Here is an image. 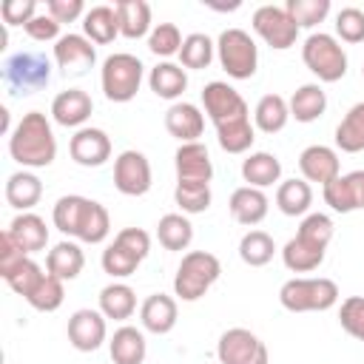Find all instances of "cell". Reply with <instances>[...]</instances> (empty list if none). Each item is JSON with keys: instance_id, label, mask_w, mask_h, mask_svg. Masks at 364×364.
I'll list each match as a JSON object with an SVG mask.
<instances>
[{"instance_id": "obj_28", "label": "cell", "mask_w": 364, "mask_h": 364, "mask_svg": "<svg viewBox=\"0 0 364 364\" xmlns=\"http://www.w3.org/2000/svg\"><path fill=\"white\" fill-rule=\"evenodd\" d=\"M43 196V182L37 179V173L31 171H14L9 179H6V202L11 208H17L20 213L31 210Z\"/></svg>"}, {"instance_id": "obj_44", "label": "cell", "mask_w": 364, "mask_h": 364, "mask_svg": "<svg viewBox=\"0 0 364 364\" xmlns=\"http://www.w3.org/2000/svg\"><path fill=\"white\" fill-rule=\"evenodd\" d=\"M284 9L299 28H313L330 14V0H287Z\"/></svg>"}, {"instance_id": "obj_14", "label": "cell", "mask_w": 364, "mask_h": 364, "mask_svg": "<svg viewBox=\"0 0 364 364\" xmlns=\"http://www.w3.org/2000/svg\"><path fill=\"white\" fill-rule=\"evenodd\" d=\"M324 202L336 210V213H353L364 208V171H350V173H338L333 182H327L321 188Z\"/></svg>"}, {"instance_id": "obj_36", "label": "cell", "mask_w": 364, "mask_h": 364, "mask_svg": "<svg viewBox=\"0 0 364 364\" xmlns=\"http://www.w3.org/2000/svg\"><path fill=\"white\" fill-rule=\"evenodd\" d=\"M336 148L344 154L364 151V102H355L336 125Z\"/></svg>"}, {"instance_id": "obj_12", "label": "cell", "mask_w": 364, "mask_h": 364, "mask_svg": "<svg viewBox=\"0 0 364 364\" xmlns=\"http://www.w3.org/2000/svg\"><path fill=\"white\" fill-rule=\"evenodd\" d=\"M114 188L125 196H142L151 191V162L142 151H122L114 159Z\"/></svg>"}, {"instance_id": "obj_26", "label": "cell", "mask_w": 364, "mask_h": 364, "mask_svg": "<svg viewBox=\"0 0 364 364\" xmlns=\"http://www.w3.org/2000/svg\"><path fill=\"white\" fill-rule=\"evenodd\" d=\"M242 179L250 185V188H270L273 182L282 179V162L276 154H267V151H253L242 159Z\"/></svg>"}, {"instance_id": "obj_50", "label": "cell", "mask_w": 364, "mask_h": 364, "mask_svg": "<svg viewBox=\"0 0 364 364\" xmlns=\"http://www.w3.org/2000/svg\"><path fill=\"white\" fill-rule=\"evenodd\" d=\"M26 28V34L31 37V40H37V43H48V40H60L63 34H60V23L48 14V11H43V14H37L28 26H23Z\"/></svg>"}, {"instance_id": "obj_30", "label": "cell", "mask_w": 364, "mask_h": 364, "mask_svg": "<svg viewBox=\"0 0 364 364\" xmlns=\"http://www.w3.org/2000/svg\"><path fill=\"white\" fill-rule=\"evenodd\" d=\"M117 20H119V34L128 40H139L151 34V6L145 0H117Z\"/></svg>"}, {"instance_id": "obj_53", "label": "cell", "mask_w": 364, "mask_h": 364, "mask_svg": "<svg viewBox=\"0 0 364 364\" xmlns=\"http://www.w3.org/2000/svg\"><path fill=\"white\" fill-rule=\"evenodd\" d=\"M114 239H117V242H122L128 250H134L139 259H145V256H148V250H151V236H148L142 228H122Z\"/></svg>"}, {"instance_id": "obj_33", "label": "cell", "mask_w": 364, "mask_h": 364, "mask_svg": "<svg viewBox=\"0 0 364 364\" xmlns=\"http://www.w3.org/2000/svg\"><path fill=\"white\" fill-rule=\"evenodd\" d=\"M313 205V188L307 179H284L276 188V208L284 216H304Z\"/></svg>"}, {"instance_id": "obj_1", "label": "cell", "mask_w": 364, "mask_h": 364, "mask_svg": "<svg viewBox=\"0 0 364 364\" xmlns=\"http://www.w3.org/2000/svg\"><path fill=\"white\" fill-rule=\"evenodd\" d=\"M202 105L216 128L219 148L228 154H247L256 139V125L250 122V108L245 97L233 85L213 80L202 88Z\"/></svg>"}, {"instance_id": "obj_16", "label": "cell", "mask_w": 364, "mask_h": 364, "mask_svg": "<svg viewBox=\"0 0 364 364\" xmlns=\"http://www.w3.org/2000/svg\"><path fill=\"white\" fill-rule=\"evenodd\" d=\"M54 60L65 74H82L97 63V48L85 34H63L54 43Z\"/></svg>"}, {"instance_id": "obj_21", "label": "cell", "mask_w": 364, "mask_h": 364, "mask_svg": "<svg viewBox=\"0 0 364 364\" xmlns=\"http://www.w3.org/2000/svg\"><path fill=\"white\" fill-rule=\"evenodd\" d=\"M165 131L182 142H199L205 131V114L193 102H173L165 111Z\"/></svg>"}, {"instance_id": "obj_51", "label": "cell", "mask_w": 364, "mask_h": 364, "mask_svg": "<svg viewBox=\"0 0 364 364\" xmlns=\"http://www.w3.org/2000/svg\"><path fill=\"white\" fill-rule=\"evenodd\" d=\"M46 11L63 26V23H74L77 17H85V6L82 0H48Z\"/></svg>"}, {"instance_id": "obj_38", "label": "cell", "mask_w": 364, "mask_h": 364, "mask_svg": "<svg viewBox=\"0 0 364 364\" xmlns=\"http://www.w3.org/2000/svg\"><path fill=\"white\" fill-rule=\"evenodd\" d=\"M213 54H216V43L202 34V31H193L182 40V48H179V65L182 68H208L213 63Z\"/></svg>"}, {"instance_id": "obj_55", "label": "cell", "mask_w": 364, "mask_h": 364, "mask_svg": "<svg viewBox=\"0 0 364 364\" xmlns=\"http://www.w3.org/2000/svg\"><path fill=\"white\" fill-rule=\"evenodd\" d=\"M361 74H364V68H361Z\"/></svg>"}, {"instance_id": "obj_40", "label": "cell", "mask_w": 364, "mask_h": 364, "mask_svg": "<svg viewBox=\"0 0 364 364\" xmlns=\"http://www.w3.org/2000/svg\"><path fill=\"white\" fill-rule=\"evenodd\" d=\"M139 264H142V259L134 250H128L122 242H117V239L102 250V270L111 279H128V276L136 273Z\"/></svg>"}, {"instance_id": "obj_6", "label": "cell", "mask_w": 364, "mask_h": 364, "mask_svg": "<svg viewBox=\"0 0 364 364\" xmlns=\"http://www.w3.org/2000/svg\"><path fill=\"white\" fill-rule=\"evenodd\" d=\"M145 77V65L136 54L128 51H117L111 57H105L102 71H100V85L105 100L111 102H131L142 85Z\"/></svg>"}, {"instance_id": "obj_35", "label": "cell", "mask_w": 364, "mask_h": 364, "mask_svg": "<svg viewBox=\"0 0 364 364\" xmlns=\"http://www.w3.org/2000/svg\"><path fill=\"white\" fill-rule=\"evenodd\" d=\"M290 119V105L282 94H264L253 108V125L264 134H279Z\"/></svg>"}, {"instance_id": "obj_49", "label": "cell", "mask_w": 364, "mask_h": 364, "mask_svg": "<svg viewBox=\"0 0 364 364\" xmlns=\"http://www.w3.org/2000/svg\"><path fill=\"white\" fill-rule=\"evenodd\" d=\"M37 14H40L37 0H3L0 3L3 26H28Z\"/></svg>"}, {"instance_id": "obj_25", "label": "cell", "mask_w": 364, "mask_h": 364, "mask_svg": "<svg viewBox=\"0 0 364 364\" xmlns=\"http://www.w3.org/2000/svg\"><path fill=\"white\" fill-rule=\"evenodd\" d=\"M108 353H111L114 364H142L148 355V344H145L142 330L122 324L119 330H114V336L108 341Z\"/></svg>"}, {"instance_id": "obj_17", "label": "cell", "mask_w": 364, "mask_h": 364, "mask_svg": "<svg viewBox=\"0 0 364 364\" xmlns=\"http://www.w3.org/2000/svg\"><path fill=\"white\" fill-rule=\"evenodd\" d=\"M176 182H208L213 179V162L202 142H182L173 156Z\"/></svg>"}, {"instance_id": "obj_13", "label": "cell", "mask_w": 364, "mask_h": 364, "mask_svg": "<svg viewBox=\"0 0 364 364\" xmlns=\"http://www.w3.org/2000/svg\"><path fill=\"white\" fill-rule=\"evenodd\" d=\"M65 333H68V341H71L74 350H80V353H94V350H100V344H102L105 336H108L105 316H102L100 310L80 307V310L71 313Z\"/></svg>"}, {"instance_id": "obj_37", "label": "cell", "mask_w": 364, "mask_h": 364, "mask_svg": "<svg viewBox=\"0 0 364 364\" xmlns=\"http://www.w3.org/2000/svg\"><path fill=\"white\" fill-rule=\"evenodd\" d=\"M156 239L165 250H185L193 242V225L185 213H165L156 222Z\"/></svg>"}, {"instance_id": "obj_3", "label": "cell", "mask_w": 364, "mask_h": 364, "mask_svg": "<svg viewBox=\"0 0 364 364\" xmlns=\"http://www.w3.org/2000/svg\"><path fill=\"white\" fill-rule=\"evenodd\" d=\"M9 154L23 168H48L57 156V139L43 111H28L9 134Z\"/></svg>"}, {"instance_id": "obj_11", "label": "cell", "mask_w": 364, "mask_h": 364, "mask_svg": "<svg viewBox=\"0 0 364 364\" xmlns=\"http://www.w3.org/2000/svg\"><path fill=\"white\" fill-rule=\"evenodd\" d=\"M253 23V31L276 51H284L290 46H296V37H299V26L293 23V17L287 14L284 6H273V3H264L253 11L250 17Z\"/></svg>"}, {"instance_id": "obj_18", "label": "cell", "mask_w": 364, "mask_h": 364, "mask_svg": "<svg viewBox=\"0 0 364 364\" xmlns=\"http://www.w3.org/2000/svg\"><path fill=\"white\" fill-rule=\"evenodd\" d=\"M299 171H301V176L307 182H318L324 188L327 182H333L341 173L336 148H330V145H307L299 154Z\"/></svg>"}, {"instance_id": "obj_15", "label": "cell", "mask_w": 364, "mask_h": 364, "mask_svg": "<svg viewBox=\"0 0 364 364\" xmlns=\"http://www.w3.org/2000/svg\"><path fill=\"white\" fill-rule=\"evenodd\" d=\"M68 154L82 168H100L111 156V136L102 128H80L68 142Z\"/></svg>"}, {"instance_id": "obj_52", "label": "cell", "mask_w": 364, "mask_h": 364, "mask_svg": "<svg viewBox=\"0 0 364 364\" xmlns=\"http://www.w3.org/2000/svg\"><path fill=\"white\" fill-rule=\"evenodd\" d=\"M26 256H28V253L14 242V236H11L9 230H3V233H0V276L9 273L14 264H20Z\"/></svg>"}, {"instance_id": "obj_27", "label": "cell", "mask_w": 364, "mask_h": 364, "mask_svg": "<svg viewBox=\"0 0 364 364\" xmlns=\"http://www.w3.org/2000/svg\"><path fill=\"white\" fill-rule=\"evenodd\" d=\"M148 85H151V91H154L156 97H162V100H179V97L185 94V88H188V74H185V68H182L179 63L162 60V63H156V65L151 68Z\"/></svg>"}, {"instance_id": "obj_20", "label": "cell", "mask_w": 364, "mask_h": 364, "mask_svg": "<svg viewBox=\"0 0 364 364\" xmlns=\"http://www.w3.org/2000/svg\"><path fill=\"white\" fill-rule=\"evenodd\" d=\"M179 310H176V299L168 293H151L142 304H139V321L148 333L154 336H165L176 327Z\"/></svg>"}, {"instance_id": "obj_54", "label": "cell", "mask_w": 364, "mask_h": 364, "mask_svg": "<svg viewBox=\"0 0 364 364\" xmlns=\"http://www.w3.org/2000/svg\"><path fill=\"white\" fill-rule=\"evenodd\" d=\"M0 131L3 134H11L9 131V108H0Z\"/></svg>"}, {"instance_id": "obj_42", "label": "cell", "mask_w": 364, "mask_h": 364, "mask_svg": "<svg viewBox=\"0 0 364 364\" xmlns=\"http://www.w3.org/2000/svg\"><path fill=\"white\" fill-rule=\"evenodd\" d=\"M63 299H65L63 282H60L57 276H51L48 270H46V276L40 279V284L26 296V301H28L34 310H40V313H54V310L63 304Z\"/></svg>"}, {"instance_id": "obj_41", "label": "cell", "mask_w": 364, "mask_h": 364, "mask_svg": "<svg viewBox=\"0 0 364 364\" xmlns=\"http://www.w3.org/2000/svg\"><path fill=\"white\" fill-rule=\"evenodd\" d=\"M210 199H213V193H210L208 182H176V188H173V202L188 216L205 213L210 208Z\"/></svg>"}, {"instance_id": "obj_47", "label": "cell", "mask_w": 364, "mask_h": 364, "mask_svg": "<svg viewBox=\"0 0 364 364\" xmlns=\"http://www.w3.org/2000/svg\"><path fill=\"white\" fill-rule=\"evenodd\" d=\"M296 236H301V239H307V242H313V245L327 247L330 239H333V219H330L327 213H307V216L301 219Z\"/></svg>"}, {"instance_id": "obj_34", "label": "cell", "mask_w": 364, "mask_h": 364, "mask_svg": "<svg viewBox=\"0 0 364 364\" xmlns=\"http://www.w3.org/2000/svg\"><path fill=\"white\" fill-rule=\"evenodd\" d=\"M82 31L91 43L105 46L119 34V20H117V9L114 6H91L82 17Z\"/></svg>"}, {"instance_id": "obj_19", "label": "cell", "mask_w": 364, "mask_h": 364, "mask_svg": "<svg viewBox=\"0 0 364 364\" xmlns=\"http://www.w3.org/2000/svg\"><path fill=\"white\" fill-rule=\"evenodd\" d=\"M94 111V102L91 97L82 91V88H68V91H60L54 100H51V117L57 125L63 128H82V122L91 117Z\"/></svg>"}, {"instance_id": "obj_9", "label": "cell", "mask_w": 364, "mask_h": 364, "mask_svg": "<svg viewBox=\"0 0 364 364\" xmlns=\"http://www.w3.org/2000/svg\"><path fill=\"white\" fill-rule=\"evenodd\" d=\"M51 60L43 51H17L3 63V82L11 94H31L48 85Z\"/></svg>"}, {"instance_id": "obj_46", "label": "cell", "mask_w": 364, "mask_h": 364, "mask_svg": "<svg viewBox=\"0 0 364 364\" xmlns=\"http://www.w3.org/2000/svg\"><path fill=\"white\" fill-rule=\"evenodd\" d=\"M338 324L355 341H364V296H347L338 307Z\"/></svg>"}, {"instance_id": "obj_48", "label": "cell", "mask_w": 364, "mask_h": 364, "mask_svg": "<svg viewBox=\"0 0 364 364\" xmlns=\"http://www.w3.org/2000/svg\"><path fill=\"white\" fill-rule=\"evenodd\" d=\"M336 34L344 43H361L364 40V9L358 6H344L336 14Z\"/></svg>"}, {"instance_id": "obj_23", "label": "cell", "mask_w": 364, "mask_h": 364, "mask_svg": "<svg viewBox=\"0 0 364 364\" xmlns=\"http://www.w3.org/2000/svg\"><path fill=\"white\" fill-rule=\"evenodd\" d=\"M6 230L14 236V242H17L28 256L37 253V250H43V247L48 245V228H46V219L37 216V213H31V210L17 213V216L9 222Z\"/></svg>"}, {"instance_id": "obj_22", "label": "cell", "mask_w": 364, "mask_h": 364, "mask_svg": "<svg viewBox=\"0 0 364 364\" xmlns=\"http://www.w3.org/2000/svg\"><path fill=\"white\" fill-rule=\"evenodd\" d=\"M228 208H230V216H233L239 225L253 228V225H259V222L267 216L270 202H267V196H264V191H262V188L242 185V188H236V191L230 193Z\"/></svg>"}, {"instance_id": "obj_39", "label": "cell", "mask_w": 364, "mask_h": 364, "mask_svg": "<svg viewBox=\"0 0 364 364\" xmlns=\"http://www.w3.org/2000/svg\"><path fill=\"white\" fill-rule=\"evenodd\" d=\"M276 253V242L264 230H247L239 239V259L250 267H264Z\"/></svg>"}, {"instance_id": "obj_5", "label": "cell", "mask_w": 364, "mask_h": 364, "mask_svg": "<svg viewBox=\"0 0 364 364\" xmlns=\"http://www.w3.org/2000/svg\"><path fill=\"white\" fill-rule=\"evenodd\" d=\"M219 276H222V262L213 253H208V250H191V253L182 256V262L176 267L173 293L182 301H196V299H202L216 284Z\"/></svg>"}, {"instance_id": "obj_10", "label": "cell", "mask_w": 364, "mask_h": 364, "mask_svg": "<svg viewBox=\"0 0 364 364\" xmlns=\"http://www.w3.org/2000/svg\"><path fill=\"white\" fill-rule=\"evenodd\" d=\"M219 364H267V344L247 327H230L216 341Z\"/></svg>"}, {"instance_id": "obj_32", "label": "cell", "mask_w": 364, "mask_h": 364, "mask_svg": "<svg viewBox=\"0 0 364 364\" xmlns=\"http://www.w3.org/2000/svg\"><path fill=\"white\" fill-rule=\"evenodd\" d=\"M324 253H327V247L313 245V242H307V239H301V236H293V239L282 247V262H284V267L293 270V273H310V270H316V267L324 262Z\"/></svg>"}, {"instance_id": "obj_7", "label": "cell", "mask_w": 364, "mask_h": 364, "mask_svg": "<svg viewBox=\"0 0 364 364\" xmlns=\"http://www.w3.org/2000/svg\"><path fill=\"white\" fill-rule=\"evenodd\" d=\"M304 65L321 80V82H338L347 74V51L341 43L327 31H313L301 46Z\"/></svg>"}, {"instance_id": "obj_43", "label": "cell", "mask_w": 364, "mask_h": 364, "mask_svg": "<svg viewBox=\"0 0 364 364\" xmlns=\"http://www.w3.org/2000/svg\"><path fill=\"white\" fill-rule=\"evenodd\" d=\"M43 276H46V273H43V267H40L31 256H26L20 264H14L9 273H3V282H6L17 296H23V299H26V296L40 284V279H43Z\"/></svg>"}, {"instance_id": "obj_45", "label": "cell", "mask_w": 364, "mask_h": 364, "mask_svg": "<svg viewBox=\"0 0 364 364\" xmlns=\"http://www.w3.org/2000/svg\"><path fill=\"white\" fill-rule=\"evenodd\" d=\"M182 40H185V37H182V31H179L173 23H156V26L151 28V34H148V48H151V54L168 60V57L179 54Z\"/></svg>"}, {"instance_id": "obj_4", "label": "cell", "mask_w": 364, "mask_h": 364, "mask_svg": "<svg viewBox=\"0 0 364 364\" xmlns=\"http://www.w3.org/2000/svg\"><path fill=\"white\" fill-rule=\"evenodd\" d=\"M279 301L290 313H324L338 301V284L327 276H296L279 287Z\"/></svg>"}, {"instance_id": "obj_31", "label": "cell", "mask_w": 364, "mask_h": 364, "mask_svg": "<svg viewBox=\"0 0 364 364\" xmlns=\"http://www.w3.org/2000/svg\"><path fill=\"white\" fill-rule=\"evenodd\" d=\"M134 310H136V293L125 282H111L100 290V313L105 318L125 321L134 316Z\"/></svg>"}, {"instance_id": "obj_2", "label": "cell", "mask_w": 364, "mask_h": 364, "mask_svg": "<svg viewBox=\"0 0 364 364\" xmlns=\"http://www.w3.org/2000/svg\"><path fill=\"white\" fill-rule=\"evenodd\" d=\"M51 219H54V228L60 233L74 236V239L88 242V245H100L111 233V216H108L105 205H100L88 196H80V193L60 196L54 202Z\"/></svg>"}, {"instance_id": "obj_29", "label": "cell", "mask_w": 364, "mask_h": 364, "mask_svg": "<svg viewBox=\"0 0 364 364\" xmlns=\"http://www.w3.org/2000/svg\"><path fill=\"white\" fill-rule=\"evenodd\" d=\"M290 117L296 122H316L327 111V94L318 82H304L290 97Z\"/></svg>"}, {"instance_id": "obj_24", "label": "cell", "mask_w": 364, "mask_h": 364, "mask_svg": "<svg viewBox=\"0 0 364 364\" xmlns=\"http://www.w3.org/2000/svg\"><path fill=\"white\" fill-rule=\"evenodd\" d=\"M82 264H85V256H82V247L71 239H63L57 242L48 256H46V270L51 276H57L60 282H71L82 273Z\"/></svg>"}, {"instance_id": "obj_8", "label": "cell", "mask_w": 364, "mask_h": 364, "mask_svg": "<svg viewBox=\"0 0 364 364\" xmlns=\"http://www.w3.org/2000/svg\"><path fill=\"white\" fill-rule=\"evenodd\" d=\"M216 57H219V65L233 80H250L259 65L256 40L245 28H225L216 40Z\"/></svg>"}]
</instances>
